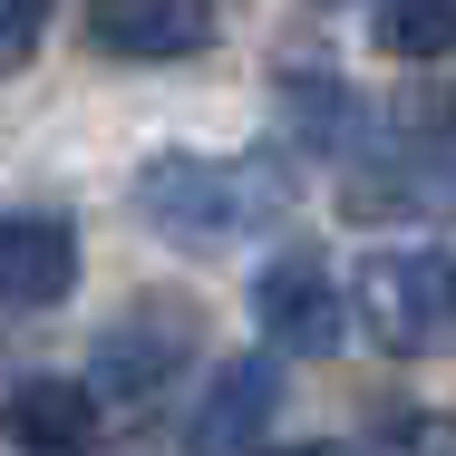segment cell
Wrapping results in <instances>:
<instances>
[{"instance_id": "cell-6", "label": "cell", "mask_w": 456, "mask_h": 456, "mask_svg": "<svg viewBox=\"0 0 456 456\" xmlns=\"http://www.w3.org/2000/svg\"><path fill=\"white\" fill-rule=\"evenodd\" d=\"M88 39L107 59H194L214 49V0H88Z\"/></svg>"}, {"instance_id": "cell-5", "label": "cell", "mask_w": 456, "mask_h": 456, "mask_svg": "<svg viewBox=\"0 0 456 456\" xmlns=\"http://www.w3.org/2000/svg\"><path fill=\"white\" fill-rule=\"evenodd\" d=\"M78 291V224L69 214H0V301L49 311Z\"/></svg>"}, {"instance_id": "cell-8", "label": "cell", "mask_w": 456, "mask_h": 456, "mask_svg": "<svg viewBox=\"0 0 456 456\" xmlns=\"http://www.w3.org/2000/svg\"><path fill=\"white\" fill-rule=\"evenodd\" d=\"M273 418H281V369L273 360H224V369H214V388L194 398L184 437H194V447H263Z\"/></svg>"}, {"instance_id": "cell-1", "label": "cell", "mask_w": 456, "mask_h": 456, "mask_svg": "<svg viewBox=\"0 0 456 456\" xmlns=\"http://www.w3.org/2000/svg\"><path fill=\"white\" fill-rule=\"evenodd\" d=\"M291 175L273 166H233V156H156L146 175H136V214L166 233V243H194V253H214V243H233L253 214H273Z\"/></svg>"}, {"instance_id": "cell-7", "label": "cell", "mask_w": 456, "mask_h": 456, "mask_svg": "<svg viewBox=\"0 0 456 456\" xmlns=\"http://www.w3.org/2000/svg\"><path fill=\"white\" fill-rule=\"evenodd\" d=\"M0 437L10 447H88L97 437V379H59V369H29L0 388Z\"/></svg>"}, {"instance_id": "cell-2", "label": "cell", "mask_w": 456, "mask_h": 456, "mask_svg": "<svg viewBox=\"0 0 456 456\" xmlns=\"http://www.w3.org/2000/svg\"><path fill=\"white\" fill-rule=\"evenodd\" d=\"M360 330L388 360H428L456 340V243H418V253H369L360 291H350Z\"/></svg>"}, {"instance_id": "cell-3", "label": "cell", "mask_w": 456, "mask_h": 456, "mask_svg": "<svg viewBox=\"0 0 456 456\" xmlns=\"http://www.w3.org/2000/svg\"><path fill=\"white\" fill-rule=\"evenodd\" d=\"M194 301H175V291H146V301H126L107 330H97V398H117V408H146V398H166L184 379V360H194Z\"/></svg>"}, {"instance_id": "cell-9", "label": "cell", "mask_w": 456, "mask_h": 456, "mask_svg": "<svg viewBox=\"0 0 456 456\" xmlns=\"http://www.w3.org/2000/svg\"><path fill=\"white\" fill-rule=\"evenodd\" d=\"M388 59H456V0H379Z\"/></svg>"}, {"instance_id": "cell-10", "label": "cell", "mask_w": 456, "mask_h": 456, "mask_svg": "<svg viewBox=\"0 0 456 456\" xmlns=\"http://www.w3.org/2000/svg\"><path fill=\"white\" fill-rule=\"evenodd\" d=\"M49 39V0H0V69H20Z\"/></svg>"}, {"instance_id": "cell-4", "label": "cell", "mask_w": 456, "mask_h": 456, "mask_svg": "<svg viewBox=\"0 0 456 456\" xmlns=\"http://www.w3.org/2000/svg\"><path fill=\"white\" fill-rule=\"evenodd\" d=\"M253 321H263V340H273V350H291V360H321V350H340V330H350L340 281L321 273L311 253L263 263V281H253Z\"/></svg>"}, {"instance_id": "cell-11", "label": "cell", "mask_w": 456, "mask_h": 456, "mask_svg": "<svg viewBox=\"0 0 456 456\" xmlns=\"http://www.w3.org/2000/svg\"><path fill=\"white\" fill-rule=\"evenodd\" d=\"M388 447H456V418H388Z\"/></svg>"}]
</instances>
